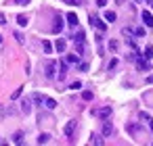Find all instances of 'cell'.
Wrapping results in <instances>:
<instances>
[{
	"label": "cell",
	"instance_id": "cell-1",
	"mask_svg": "<svg viewBox=\"0 0 153 146\" xmlns=\"http://www.w3.org/2000/svg\"><path fill=\"white\" fill-rule=\"evenodd\" d=\"M76 127H78V121H76V119L67 121V125H65V136H67L69 140L74 138V131H76Z\"/></svg>",
	"mask_w": 153,
	"mask_h": 146
},
{
	"label": "cell",
	"instance_id": "cell-2",
	"mask_svg": "<svg viewBox=\"0 0 153 146\" xmlns=\"http://www.w3.org/2000/svg\"><path fill=\"white\" fill-rule=\"evenodd\" d=\"M136 67H138L140 71H149V69H151L149 59H145V56H136Z\"/></svg>",
	"mask_w": 153,
	"mask_h": 146
},
{
	"label": "cell",
	"instance_id": "cell-3",
	"mask_svg": "<svg viewBox=\"0 0 153 146\" xmlns=\"http://www.w3.org/2000/svg\"><path fill=\"white\" fill-rule=\"evenodd\" d=\"M97 117H101V119H109L111 117V106H103V109H97V111H92Z\"/></svg>",
	"mask_w": 153,
	"mask_h": 146
},
{
	"label": "cell",
	"instance_id": "cell-4",
	"mask_svg": "<svg viewBox=\"0 0 153 146\" xmlns=\"http://www.w3.org/2000/svg\"><path fill=\"white\" fill-rule=\"evenodd\" d=\"M90 25H94L99 32H105V29H107V25H105V23H103L99 17H94V15H90Z\"/></svg>",
	"mask_w": 153,
	"mask_h": 146
},
{
	"label": "cell",
	"instance_id": "cell-5",
	"mask_svg": "<svg viewBox=\"0 0 153 146\" xmlns=\"http://www.w3.org/2000/svg\"><path fill=\"white\" fill-rule=\"evenodd\" d=\"M63 32V19L61 17H55V23H53V34H61Z\"/></svg>",
	"mask_w": 153,
	"mask_h": 146
},
{
	"label": "cell",
	"instance_id": "cell-6",
	"mask_svg": "<svg viewBox=\"0 0 153 146\" xmlns=\"http://www.w3.org/2000/svg\"><path fill=\"white\" fill-rule=\"evenodd\" d=\"M140 17H143V23H145L147 27H153V15H151L149 11H143V15H140Z\"/></svg>",
	"mask_w": 153,
	"mask_h": 146
},
{
	"label": "cell",
	"instance_id": "cell-7",
	"mask_svg": "<svg viewBox=\"0 0 153 146\" xmlns=\"http://www.w3.org/2000/svg\"><path fill=\"white\" fill-rule=\"evenodd\" d=\"M55 69H57V63L55 61H48L46 63V77H55Z\"/></svg>",
	"mask_w": 153,
	"mask_h": 146
},
{
	"label": "cell",
	"instance_id": "cell-8",
	"mask_svg": "<svg viewBox=\"0 0 153 146\" xmlns=\"http://www.w3.org/2000/svg\"><path fill=\"white\" fill-rule=\"evenodd\" d=\"M111 134H113V125H111V121L103 119V136H111Z\"/></svg>",
	"mask_w": 153,
	"mask_h": 146
},
{
	"label": "cell",
	"instance_id": "cell-9",
	"mask_svg": "<svg viewBox=\"0 0 153 146\" xmlns=\"http://www.w3.org/2000/svg\"><path fill=\"white\" fill-rule=\"evenodd\" d=\"M126 129H128V134H130V136L140 134V125H138V123H128V125H126Z\"/></svg>",
	"mask_w": 153,
	"mask_h": 146
},
{
	"label": "cell",
	"instance_id": "cell-10",
	"mask_svg": "<svg viewBox=\"0 0 153 146\" xmlns=\"http://www.w3.org/2000/svg\"><path fill=\"white\" fill-rule=\"evenodd\" d=\"M55 48H57V52H65V48H67V42H65L63 38H59V40L55 42Z\"/></svg>",
	"mask_w": 153,
	"mask_h": 146
},
{
	"label": "cell",
	"instance_id": "cell-11",
	"mask_svg": "<svg viewBox=\"0 0 153 146\" xmlns=\"http://www.w3.org/2000/svg\"><path fill=\"white\" fill-rule=\"evenodd\" d=\"M21 113L23 115H30L32 113V102L30 100H21Z\"/></svg>",
	"mask_w": 153,
	"mask_h": 146
},
{
	"label": "cell",
	"instance_id": "cell-12",
	"mask_svg": "<svg viewBox=\"0 0 153 146\" xmlns=\"http://www.w3.org/2000/svg\"><path fill=\"white\" fill-rule=\"evenodd\" d=\"M65 61H67V65H78V63H80V56H78V54H67Z\"/></svg>",
	"mask_w": 153,
	"mask_h": 146
},
{
	"label": "cell",
	"instance_id": "cell-13",
	"mask_svg": "<svg viewBox=\"0 0 153 146\" xmlns=\"http://www.w3.org/2000/svg\"><path fill=\"white\" fill-rule=\"evenodd\" d=\"M59 71H61V73H59V79H63L65 73H67V61H61V63H59Z\"/></svg>",
	"mask_w": 153,
	"mask_h": 146
},
{
	"label": "cell",
	"instance_id": "cell-14",
	"mask_svg": "<svg viewBox=\"0 0 153 146\" xmlns=\"http://www.w3.org/2000/svg\"><path fill=\"white\" fill-rule=\"evenodd\" d=\"M103 142H105V140H103L99 134H92V136H90V144H97V146H101Z\"/></svg>",
	"mask_w": 153,
	"mask_h": 146
},
{
	"label": "cell",
	"instance_id": "cell-15",
	"mask_svg": "<svg viewBox=\"0 0 153 146\" xmlns=\"http://www.w3.org/2000/svg\"><path fill=\"white\" fill-rule=\"evenodd\" d=\"M67 23H69L71 27L78 25V17H76V13H69V15H67Z\"/></svg>",
	"mask_w": 153,
	"mask_h": 146
},
{
	"label": "cell",
	"instance_id": "cell-16",
	"mask_svg": "<svg viewBox=\"0 0 153 146\" xmlns=\"http://www.w3.org/2000/svg\"><path fill=\"white\" fill-rule=\"evenodd\" d=\"M44 106H46V109H51V111H53V109H55V106H57V100H53V98H46V96H44Z\"/></svg>",
	"mask_w": 153,
	"mask_h": 146
},
{
	"label": "cell",
	"instance_id": "cell-17",
	"mask_svg": "<svg viewBox=\"0 0 153 146\" xmlns=\"http://www.w3.org/2000/svg\"><path fill=\"white\" fill-rule=\"evenodd\" d=\"M13 142L15 144H23V131H15L13 134Z\"/></svg>",
	"mask_w": 153,
	"mask_h": 146
},
{
	"label": "cell",
	"instance_id": "cell-18",
	"mask_svg": "<svg viewBox=\"0 0 153 146\" xmlns=\"http://www.w3.org/2000/svg\"><path fill=\"white\" fill-rule=\"evenodd\" d=\"M51 142V134H40L38 136V144H48Z\"/></svg>",
	"mask_w": 153,
	"mask_h": 146
},
{
	"label": "cell",
	"instance_id": "cell-19",
	"mask_svg": "<svg viewBox=\"0 0 153 146\" xmlns=\"http://www.w3.org/2000/svg\"><path fill=\"white\" fill-rule=\"evenodd\" d=\"M115 19H117V15H115L113 11H107V13H105V21H109V23H113Z\"/></svg>",
	"mask_w": 153,
	"mask_h": 146
},
{
	"label": "cell",
	"instance_id": "cell-20",
	"mask_svg": "<svg viewBox=\"0 0 153 146\" xmlns=\"http://www.w3.org/2000/svg\"><path fill=\"white\" fill-rule=\"evenodd\" d=\"M74 42H76V52L82 54L84 52V40H74Z\"/></svg>",
	"mask_w": 153,
	"mask_h": 146
},
{
	"label": "cell",
	"instance_id": "cell-21",
	"mask_svg": "<svg viewBox=\"0 0 153 146\" xmlns=\"http://www.w3.org/2000/svg\"><path fill=\"white\" fill-rule=\"evenodd\" d=\"M117 48H120V42L117 40H109V50L111 52H117Z\"/></svg>",
	"mask_w": 153,
	"mask_h": 146
},
{
	"label": "cell",
	"instance_id": "cell-22",
	"mask_svg": "<svg viewBox=\"0 0 153 146\" xmlns=\"http://www.w3.org/2000/svg\"><path fill=\"white\" fill-rule=\"evenodd\" d=\"M42 48H44V52H46V54H51V52H53V44H51L48 40H44V42H42Z\"/></svg>",
	"mask_w": 153,
	"mask_h": 146
},
{
	"label": "cell",
	"instance_id": "cell-23",
	"mask_svg": "<svg viewBox=\"0 0 153 146\" xmlns=\"http://www.w3.org/2000/svg\"><path fill=\"white\" fill-rule=\"evenodd\" d=\"M17 23H19L21 27H25V25H27V17H25V15H19V17H17Z\"/></svg>",
	"mask_w": 153,
	"mask_h": 146
},
{
	"label": "cell",
	"instance_id": "cell-24",
	"mask_svg": "<svg viewBox=\"0 0 153 146\" xmlns=\"http://www.w3.org/2000/svg\"><path fill=\"white\" fill-rule=\"evenodd\" d=\"M21 94H23V88H17V90H15V92L11 94V100H17V98H19Z\"/></svg>",
	"mask_w": 153,
	"mask_h": 146
},
{
	"label": "cell",
	"instance_id": "cell-25",
	"mask_svg": "<svg viewBox=\"0 0 153 146\" xmlns=\"http://www.w3.org/2000/svg\"><path fill=\"white\" fill-rule=\"evenodd\" d=\"M145 59H153V46H147L145 48V54H143Z\"/></svg>",
	"mask_w": 153,
	"mask_h": 146
},
{
	"label": "cell",
	"instance_id": "cell-26",
	"mask_svg": "<svg viewBox=\"0 0 153 146\" xmlns=\"http://www.w3.org/2000/svg\"><path fill=\"white\" fill-rule=\"evenodd\" d=\"M92 96H94V94H92L90 90H84V92H82V98H84V100H92Z\"/></svg>",
	"mask_w": 153,
	"mask_h": 146
},
{
	"label": "cell",
	"instance_id": "cell-27",
	"mask_svg": "<svg viewBox=\"0 0 153 146\" xmlns=\"http://www.w3.org/2000/svg\"><path fill=\"white\" fill-rule=\"evenodd\" d=\"M134 34H136L138 38H145V27H136V29H134Z\"/></svg>",
	"mask_w": 153,
	"mask_h": 146
},
{
	"label": "cell",
	"instance_id": "cell-28",
	"mask_svg": "<svg viewBox=\"0 0 153 146\" xmlns=\"http://www.w3.org/2000/svg\"><path fill=\"white\" fill-rule=\"evenodd\" d=\"M15 40H17L19 44H23V42H25V38H23V34H19V32H15Z\"/></svg>",
	"mask_w": 153,
	"mask_h": 146
},
{
	"label": "cell",
	"instance_id": "cell-29",
	"mask_svg": "<svg viewBox=\"0 0 153 146\" xmlns=\"http://www.w3.org/2000/svg\"><path fill=\"white\" fill-rule=\"evenodd\" d=\"M32 98H34V102H44V96L42 94H34Z\"/></svg>",
	"mask_w": 153,
	"mask_h": 146
},
{
	"label": "cell",
	"instance_id": "cell-30",
	"mask_svg": "<svg viewBox=\"0 0 153 146\" xmlns=\"http://www.w3.org/2000/svg\"><path fill=\"white\" fill-rule=\"evenodd\" d=\"M78 69L80 71H88V63H78Z\"/></svg>",
	"mask_w": 153,
	"mask_h": 146
},
{
	"label": "cell",
	"instance_id": "cell-31",
	"mask_svg": "<svg viewBox=\"0 0 153 146\" xmlns=\"http://www.w3.org/2000/svg\"><path fill=\"white\" fill-rule=\"evenodd\" d=\"M69 88H71V90H80V88H82V84H80V81H74Z\"/></svg>",
	"mask_w": 153,
	"mask_h": 146
},
{
	"label": "cell",
	"instance_id": "cell-32",
	"mask_svg": "<svg viewBox=\"0 0 153 146\" xmlns=\"http://www.w3.org/2000/svg\"><path fill=\"white\" fill-rule=\"evenodd\" d=\"M65 2H67V4H76V7H78V4H82V0H65Z\"/></svg>",
	"mask_w": 153,
	"mask_h": 146
},
{
	"label": "cell",
	"instance_id": "cell-33",
	"mask_svg": "<svg viewBox=\"0 0 153 146\" xmlns=\"http://www.w3.org/2000/svg\"><path fill=\"white\" fill-rule=\"evenodd\" d=\"M15 4H21V7H25V4H30V0H15Z\"/></svg>",
	"mask_w": 153,
	"mask_h": 146
},
{
	"label": "cell",
	"instance_id": "cell-34",
	"mask_svg": "<svg viewBox=\"0 0 153 146\" xmlns=\"http://www.w3.org/2000/svg\"><path fill=\"white\" fill-rule=\"evenodd\" d=\"M115 67H117V59H113V61L109 63V69H115Z\"/></svg>",
	"mask_w": 153,
	"mask_h": 146
},
{
	"label": "cell",
	"instance_id": "cell-35",
	"mask_svg": "<svg viewBox=\"0 0 153 146\" xmlns=\"http://www.w3.org/2000/svg\"><path fill=\"white\" fill-rule=\"evenodd\" d=\"M105 4H107V0H97V7H101V9H103Z\"/></svg>",
	"mask_w": 153,
	"mask_h": 146
},
{
	"label": "cell",
	"instance_id": "cell-36",
	"mask_svg": "<svg viewBox=\"0 0 153 146\" xmlns=\"http://www.w3.org/2000/svg\"><path fill=\"white\" fill-rule=\"evenodd\" d=\"M140 119H143V121H149V119H151V117H149V115H147V113H140Z\"/></svg>",
	"mask_w": 153,
	"mask_h": 146
},
{
	"label": "cell",
	"instance_id": "cell-37",
	"mask_svg": "<svg viewBox=\"0 0 153 146\" xmlns=\"http://www.w3.org/2000/svg\"><path fill=\"white\" fill-rule=\"evenodd\" d=\"M4 23H7V17H4L2 13H0V25H4Z\"/></svg>",
	"mask_w": 153,
	"mask_h": 146
},
{
	"label": "cell",
	"instance_id": "cell-38",
	"mask_svg": "<svg viewBox=\"0 0 153 146\" xmlns=\"http://www.w3.org/2000/svg\"><path fill=\"white\" fill-rule=\"evenodd\" d=\"M147 84H153V75H149V77H147Z\"/></svg>",
	"mask_w": 153,
	"mask_h": 146
},
{
	"label": "cell",
	"instance_id": "cell-39",
	"mask_svg": "<svg viewBox=\"0 0 153 146\" xmlns=\"http://www.w3.org/2000/svg\"><path fill=\"white\" fill-rule=\"evenodd\" d=\"M149 127H151V131H153V119H149Z\"/></svg>",
	"mask_w": 153,
	"mask_h": 146
},
{
	"label": "cell",
	"instance_id": "cell-40",
	"mask_svg": "<svg viewBox=\"0 0 153 146\" xmlns=\"http://www.w3.org/2000/svg\"><path fill=\"white\" fill-rule=\"evenodd\" d=\"M0 44H2V36H0Z\"/></svg>",
	"mask_w": 153,
	"mask_h": 146
},
{
	"label": "cell",
	"instance_id": "cell-41",
	"mask_svg": "<svg viewBox=\"0 0 153 146\" xmlns=\"http://www.w3.org/2000/svg\"><path fill=\"white\" fill-rule=\"evenodd\" d=\"M149 4H151V9H153V2H149Z\"/></svg>",
	"mask_w": 153,
	"mask_h": 146
},
{
	"label": "cell",
	"instance_id": "cell-42",
	"mask_svg": "<svg viewBox=\"0 0 153 146\" xmlns=\"http://www.w3.org/2000/svg\"><path fill=\"white\" fill-rule=\"evenodd\" d=\"M147 2H151V0H147Z\"/></svg>",
	"mask_w": 153,
	"mask_h": 146
}]
</instances>
